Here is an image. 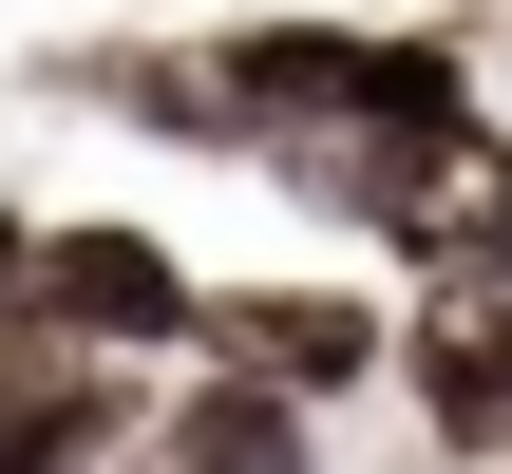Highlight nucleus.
<instances>
[{"label":"nucleus","instance_id":"obj_1","mask_svg":"<svg viewBox=\"0 0 512 474\" xmlns=\"http://www.w3.org/2000/svg\"><path fill=\"white\" fill-rule=\"evenodd\" d=\"M152 437V361H114V342H76V323H0V474H114Z\"/></svg>","mask_w":512,"mask_h":474},{"label":"nucleus","instance_id":"obj_2","mask_svg":"<svg viewBox=\"0 0 512 474\" xmlns=\"http://www.w3.org/2000/svg\"><path fill=\"white\" fill-rule=\"evenodd\" d=\"M399 399L456 474H512V266H437L399 304Z\"/></svg>","mask_w":512,"mask_h":474},{"label":"nucleus","instance_id":"obj_3","mask_svg":"<svg viewBox=\"0 0 512 474\" xmlns=\"http://www.w3.org/2000/svg\"><path fill=\"white\" fill-rule=\"evenodd\" d=\"M38 323H76V342H114V361H190V342H209V285H190L171 228H133V209H57Z\"/></svg>","mask_w":512,"mask_h":474},{"label":"nucleus","instance_id":"obj_4","mask_svg":"<svg viewBox=\"0 0 512 474\" xmlns=\"http://www.w3.org/2000/svg\"><path fill=\"white\" fill-rule=\"evenodd\" d=\"M190 361L285 380V399H380L399 380V323H380V285H209V342Z\"/></svg>","mask_w":512,"mask_h":474},{"label":"nucleus","instance_id":"obj_5","mask_svg":"<svg viewBox=\"0 0 512 474\" xmlns=\"http://www.w3.org/2000/svg\"><path fill=\"white\" fill-rule=\"evenodd\" d=\"M114 474H323V399H285V380H190V399H152V437Z\"/></svg>","mask_w":512,"mask_h":474},{"label":"nucleus","instance_id":"obj_6","mask_svg":"<svg viewBox=\"0 0 512 474\" xmlns=\"http://www.w3.org/2000/svg\"><path fill=\"white\" fill-rule=\"evenodd\" d=\"M38 247H57V228H38V209H0V323L38 304Z\"/></svg>","mask_w":512,"mask_h":474}]
</instances>
